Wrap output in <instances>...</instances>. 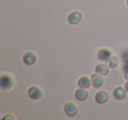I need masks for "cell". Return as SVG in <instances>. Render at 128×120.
Here are the masks:
<instances>
[{"label":"cell","instance_id":"1","mask_svg":"<svg viewBox=\"0 0 128 120\" xmlns=\"http://www.w3.org/2000/svg\"><path fill=\"white\" fill-rule=\"evenodd\" d=\"M14 81L12 78L9 75H3L0 78V87L2 89H10L12 88Z\"/></svg>","mask_w":128,"mask_h":120},{"label":"cell","instance_id":"2","mask_svg":"<svg viewBox=\"0 0 128 120\" xmlns=\"http://www.w3.org/2000/svg\"><path fill=\"white\" fill-rule=\"evenodd\" d=\"M28 95L32 100H39V99H40L41 97H42L43 93L40 88H38V87H36V86H32L29 88Z\"/></svg>","mask_w":128,"mask_h":120},{"label":"cell","instance_id":"3","mask_svg":"<svg viewBox=\"0 0 128 120\" xmlns=\"http://www.w3.org/2000/svg\"><path fill=\"white\" fill-rule=\"evenodd\" d=\"M64 111L68 116H74L77 114L78 112V108L73 102H68L64 105Z\"/></svg>","mask_w":128,"mask_h":120},{"label":"cell","instance_id":"4","mask_svg":"<svg viewBox=\"0 0 128 120\" xmlns=\"http://www.w3.org/2000/svg\"><path fill=\"white\" fill-rule=\"evenodd\" d=\"M36 60H37V57H36V55L34 52L28 51V52H26L23 55V61L26 65H34L36 62Z\"/></svg>","mask_w":128,"mask_h":120},{"label":"cell","instance_id":"5","mask_svg":"<svg viewBox=\"0 0 128 120\" xmlns=\"http://www.w3.org/2000/svg\"><path fill=\"white\" fill-rule=\"evenodd\" d=\"M82 13L80 12H73L68 16V23L72 24V25H76V24L79 23L82 20Z\"/></svg>","mask_w":128,"mask_h":120},{"label":"cell","instance_id":"6","mask_svg":"<svg viewBox=\"0 0 128 120\" xmlns=\"http://www.w3.org/2000/svg\"><path fill=\"white\" fill-rule=\"evenodd\" d=\"M112 95L116 100H123L126 95V90L122 87H117L113 89Z\"/></svg>","mask_w":128,"mask_h":120},{"label":"cell","instance_id":"7","mask_svg":"<svg viewBox=\"0 0 128 120\" xmlns=\"http://www.w3.org/2000/svg\"><path fill=\"white\" fill-rule=\"evenodd\" d=\"M112 56V53L108 49H101L98 52V57L101 61H106Z\"/></svg>","mask_w":128,"mask_h":120},{"label":"cell","instance_id":"8","mask_svg":"<svg viewBox=\"0 0 128 120\" xmlns=\"http://www.w3.org/2000/svg\"><path fill=\"white\" fill-rule=\"evenodd\" d=\"M109 99V95L107 92L101 90V91H98V93L95 95V100L98 103H104L108 101Z\"/></svg>","mask_w":128,"mask_h":120},{"label":"cell","instance_id":"9","mask_svg":"<svg viewBox=\"0 0 128 120\" xmlns=\"http://www.w3.org/2000/svg\"><path fill=\"white\" fill-rule=\"evenodd\" d=\"M91 83H92V86L96 88H98L103 85L104 83V79L102 77L101 74L98 73H94L91 76Z\"/></svg>","mask_w":128,"mask_h":120},{"label":"cell","instance_id":"10","mask_svg":"<svg viewBox=\"0 0 128 120\" xmlns=\"http://www.w3.org/2000/svg\"><path fill=\"white\" fill-rule=\"evenodd\" d=\"M88 95H89V93H88L87 90H86L85 88H78L75 93L76 98L78 101H81V102L86 100Z\"/></svg>","mask_w":128,"mask_h":120},{"label":"cell","instance_id":"11","mask_svg":"<svg viewBox=\"0 0 128 120\" xmlns=\"http://www.w3.org/2000/svg\"><path fill=\"white\" fill-rule=\"evenodd\" d=\"M91 84H92V83H91V79H90V78H88L87 76H82L78 81L79 88H85V89L86 88H89Z\"/></svg>","mask_w":128,"mask_h":120},{"label":"cell","instance_id":"12","mask_svg":"<svg viewBox=\"0 0 128 120\" xmlns=\"http://www.w3.org/2000/svg\"><path fill=\"white\" fill-rule=\"evenodd\" d=\"M95 72L101 75H107L109 73V67L106 65V64H98L96 67H95Z\"/></svg>","mask_w":128,"mask_h":120},{"label":"cell","instance_id":"13","mask_svg":"<svg viewBox=\"0 0 128 120\" xmlns=\"http://www.w3.org/2000/svg\"><path fill=\"white\" fill-rule=\"evenodd\" d=\"M106 65L110 69H114L118 65V58L116 56H112L108 60L105 61Z\"/></svg>","mask_w":128,"mask_h":120},{"label":"cell","instance_id":"14","mask_svg":"<svg viewBox=\"0 0 128 120\" xmlns=\"http://www.w3.org/2000/svg\"><path fill=\"white\" fill-rule=\"evenodd\" d=\"M12 115H6V116H4L3 117V119H15L14 116H12Z\"/></svg>","mask_w":128,"mask_h":120},{"label":"cell","instance_id":"15","mask_svg":"<svg viewBox=\"0 0 128 120\" xmlns=\"http://www.w3.org/2000/svg\"><path fill=\"white\" fill-rule=\"evenodd\" d=\"M124 89H126V92L128 93V81H126V82L124 83Z\"/></svg>","mask_w":128,"mask_h":120},{"label":"cell","instance_id":"16","mask_svg":"<svg viewBox=\"0 0 128 120\" xmlns=\"http://www.w3.org/2000/svg\"><path fill=\"white\" fill-rule=\"evenodd\" d=\"M124 78H126V81H128V70H126V72H124Z\"/></svg>","mask_w":128,"mask_h":120},{"label":"cell","instance_id":"17","mask_svg":"<svg viewBox=\"0 0 128 120\" xmlns=\"http://www.w3.org/2000/svg\"><path fill=\"white\" fill-rule=\"evenodd\" d=\"M126 4H127V6H128V0H127V1H126Z\"/></svg>","mask_w":128,"mask_h":120}]
</instances>
